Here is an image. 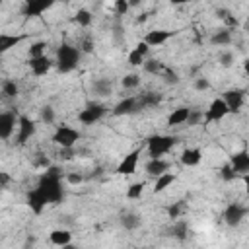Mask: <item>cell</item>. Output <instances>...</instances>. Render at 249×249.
<instances>
[{
    "label": "cell",
    "instance_id": "603a6c76",
    "mask_svg": "<svg viewBox=\"0 0 249 249\" xmlns=\"http://www.w3.org/2000/svg\"><path fill=\"white\" fill-rule=\"evenodd\" d=\"M25 39V35H12V33H0V54L8 53L16 45H19Z\"/></svg>",
    "mask_w": 249,
    "mask_h": 249
},
{
    "label": "cell",
    "instance_id": "4fadbf2b",
    "mask_svg": "<svg viewBox=\"0 0 249 249\" xmlns=\"http://www.w3.org/2000/svg\"><path fill=\"white\" fill-rule=\"evenodd\" d=\"M177 31H169V29H152L146 33L144 43L148 47H161L163 43H167L171 37H175Z\"/></svg>",
    "mask_w": 249,
    "mask_h": 249
},
{
    "label": "cell",
    "instance_id": "484cf974",
    "mask_svg": "<svg viewBox=\"0 0 249 249\" xmlns=\"http://www.w3.org/2000/svg\"><path fill=\"white\" fill-rule=\"evenodd\" d=\"M49 239H51L53 245L64 247V245L72 243V233H70L68 230H53V231L49 233Z\"/></svg>",
    "mask_w": 249,
    "mask_h": 249
},
{
    "label": "cell",
    "instance_id": "f6af8a7d",
    "mask_svg": "<svg viewBox=\"0 0 249 249\" xmlns=\"http://www.w3.org/2000/svg\"><path fill=\"white\" fill-rule=\"evenodd\" d=\"M66 179H68V183H70V185H78V183H82V181H84V177H82L80 173H68V175H66Z\"/></svg>",
    "mask_w": 249,
    "mask_h": 249
},
{
    "label": "cell",
    "instance_id": "836d02e7",
    "mask_svg": "<svg viewBox=\"0 0 249 249\" xmlns=\"http://www.w3.org/2000/svg\"><path fill=\"white\" fill-rule=\"evenodd\" d=\"M121 84H123V88H124V89H134V88H138V86H140V74L130 72V74H126V76L121 80Z\"/></svg>",
    "mask_w": 249,
    "mask_h": 249
},
{
    "label": "cell",
    "instance_id": "d6986e66",
    "mask_svg": "<svg viewBox=\"0 0 249 249\" xmlns=\"http://www.w3.org/2000/svg\"><path fill=\"white\" fill-rule=\"evenodd\" d=\"M148 51H150V47H148L144 41H140V43L128 53V64H130V66H140V64H144Z\"/></svg>",
    "mask_w": 249,
    "mask_h": 249
},
{
    "label": "cell",
    "instance_id": "8fae6325",
    "mask_svg": "<svg viewBox=\"0 0 249 249\" xmlns=\"http://www.w3.org/2000/svg\"><path fill=\"white\" fill-rule=\"evenodd\" d=\"M54 6L53 0H27L21 6V14L27 18H35V16H43L47 10H51Z\"/></svg>",
    "mask_w": 249,
    "mask_h": 249
},
{
    "label": "cell",
    "instance_id": "8d00e7d4",
    "mask_svg": "<svg viewBox=\"0 0 249 249\" xmlns=\"http://www.w3.org/2000/svg\"><path fill=\"white\" fill-rule=\"evenodd\" d=\"M185 208H187V204H185V200H177V202H173L169 208H167V214H169V218H173V220H177L183 212H185Z\"/></svg>",
    "mask_w": 249,
    "mask_h": 249
},
{
    "label": "cell",
    "instance_id": "f35d334b",
    "mask_svg": "<svg viewBox=\"0 0 249 249\" xmlns=\"http://www.w3.org/2000/svg\"><path fill=\"white\" fill-rule=\"evenodd\" d=\"M202 123V111H198V109H191V113H189V117H187V126H196V124H200Z\"/></svg>",
    "mask_w": 249,
    "mask_h": 249
},
{
    "label": "cell",
    "instance_id": "d6a6232c",
    "mask_svg": "<svg viewBox=\"0 0 249 249\" xmlns=\"http://www.w3.org/2000/svg\"><path fill=\"white\" fill-rule=\"evenodd\" d=\"M144 187H146V183H144V181L130 183V185H128V189H126V196H128V198H132V200L140 198V196H142V193H144Z\"/></svg>",
    "mask_w": 249,
    "mask_h": 249
},
{
    "label": "cell",
    "instance_id": "5bb4252c",
    "mask_svg": "<svg viewBox=\"0 0 249 249\" xmlns=\"http://www.w3.org/2000/svg\"><path fill=\"white\" fill-rule=\"evenodd\" d=\"M161 101H163V93H160V91H144V93L136 95V107H138V111L154 109Z\"/></svg>",
    "mask_w": 249,
    "mask_h": 249
},
{
    "label": "cell",
    "instance_id": "e0dca14e",
    "mask_svg": "<svg viewBox=\"0 0 249 249\" xmlns=\"http://www.w3.org/2000/svg\"><path fill=\"white\" fill-rule=\"evenodd\" d=\"M115 117H123V115H132V113H138V107H136V95H130V97H124L121 99L113 111H111Z\"/></svg>",
    "mask_w": 249,
    "mask_h": 249
},
{
    "label": "cell",
    "instance_id": "c3c4849f",
    "mask_svg": "<svg viewBox=\"0 0 249 249\" xmlns=\"http://www.w3.org/2000/svg\"><path fill=\"white\" fill-rule=\"evenodd\" d=\"M60 249H76L72 243H68V245H64V247H60Z\"/></svg>",
    "mask_w": 249,
    "mask_h": 249
},
{
    "label": "cell",
    "instance_id": "74e56055",
    "mask_svg": "<svg viewBox=\"0 0 249 249\" xmlns=\"http://www.w3.org/2000/svg\"><path fill=\"white\" fill-rule=\"evenodd\" d=\"M160 76H163V82H165V84H171V86L179 84V74H177L173 68H169V66H165Z\"/></svg>",
    "mask_w": 249,
    "mask_h": 249
},
{
    "label": "cell",
    "instance_id": "ac0fdd59",
    "mask_svg": "<svg viewBox=\"0 0 249 249\" xmlns=\"http://www.w3.org/2000/svg\"><path fill=\"white\" fill-rule=\"evenodd\" d=\"M25 202H27V206H29V210H31L33 214H43V210L47 208V200L37 193L35 187H33L31 191H27V195H25Z\"/></svg>",
    "mask_w": 249,
    "mask_h": 249
},
{
    "label": "cell",
    "instance_id": "6da1fadb",
    "mask_svg": "<svg viewBox=\"0 0 249 249\" xmlns=\"http://www.w3.org/2000/svg\"><path fill=\"white\" fill-rule=\"evenodd\" d=\"M37 193L47 200V204H58L64 198V189H62V171L54 165L47 167L35 185Z\"/></svg>",
    "mask_w": 249,
    "mask_h": 249
},
{
    "label": "cell",
    "instance_id": "ba28073f",
    "mask_svg": "<svg viewBox=\"0 0 249 249\" xmlns=\"http://www.w3.org/2000/svg\"><path fill=\"white\" fill-rule=\"evenodd\" d=\"M224 103L228 107V113H239L243 103H245V89L243 88H233L224 91Z\"/></svg>",
    "mask_w": 249,
    "mask_h": 249
},
{
    "label": "cell",
    "instance_id": "30bf717a",
    "mask_svg": "<svg viewBox=\"0 0 249 249\" xmlns=\"http://www.w3.org/2000/svg\"><path fill=\"white\" fill-rule=\"evenodd\" d=\"M140 148H134L132 152H128L121 163L117 165V173L119 175H134L136 173V167H138V160H140Z\"/></svg>",
    "mask_w": 249,
    "mask_h": 249
},
{
    "label": "cell",
    "instance_id": "7c38bea8",
    "mask_svg": "<svg viewBox=\"0 0 249 249\" xmlns=\"http://www.w3.org/2000/svg\"><path fill=\"white\" fill-rule=\"evenodd\" d=\"M18 124V117L14 111H0V140H8Z\"/></svg>",
    "mask_w": 249,
    "mask_h": 249
},
{
    "label": "cell",
    "instance_id": "681fc988",
    "mask_svg": "<svg viewBox=\"0 0 249 249\" xmlns=\"http://www.w3.org/2000/svg\"><path fill=\"white\" fill-rule=\"evenodd\" d=\"M0 6H2V0H0Z\"/></svg>",
    "mask_w": 249,
    "mask_h": 249
},
{
    "label": "cell",
    "instance_id": "f546056e",
    "mask_svg": "<svg viewBox=\"0 0 249 249\" xmlns=\"http://www.w3.org/2000/svg\"><path fill=\"white\" fill-rule=\"evenodd\" d=\"M18 93H19V86L16 80H4L2 82V95L4 97L12 99V97H18Z\"/></svg>",
    "mask_w": 249,
    "mask_h": 249
},
{
    "label": "cell",
    "instance_id": "60d3db41",
    "mask_svg": "<svg viewBox=\"0 0 249 249\" xmlns=\"http://www.w3.org/2000/svg\"><path fill=\"white\" fill-rule=\"evenodd\" d=\"M218 62H220L224 68H230V66L233 64V53H230V51H224V53H220V56H218Z\"/></svg>",
    "mask_w": 249,
    "mask_h": 249
},
{
    "label": "cell",
    "instance_id": "277c9868",
    "mask_svg": "<svg viewBox=\"0 0 249 249\" xmlns=\"http://www.w3.org/2000/svg\"><path fill=\"white\" fill-rule=\"evenodd\" d=\"M78 140H80V130H76L74 126H68V124H58L56 130L53 132V142L56 146H60V150L74 148V144Z\"/></svg>",
    "mask_w": 249,
    "mask_h": 249
},
{
    "label": "cell",
    "instance_id": "52a82bcc",
    "mask_svg": "<svg viewBox=\"0 0 249 249\" xmlns=\"http://www.w3.org/2000/svg\"><path fill=\"white\" fill-rule=\"evenodd\" d=\"M245 216H247V206H243L239 202H230L224 210V222L230 228H237L243 222Z\"/></svg>",
    "mask_w": 249,
    "mask_h": 249
},
{
    "label": "cell",
    "instance_id": "7a4b0ae2",
    "mask_svg": "<svg viewBox=\"0 0 249 249\" xmlns=\"http://www.w3.org/2000/svg\"><path fill=\"white\" fill-rule=\"evenodd\" d=\"M80 58H82V53L78 47L70 45V43H62L58 45L56 49V56H54V66L60 74H68V72H74L80 64Z\"/></svg>",
    "mask_w": 249,
    "mask_h": 249
},
{
    "label": "cell",
    "instance_id": "9c48e42d",
    "mask_svg": "<svg viewBox=\"0 0 249 249\" xmlns=\"http://www.w3.org/2000/svg\"><path fill=\"white\" fill-rule=\"evenodd\" d=\"M226 115H228V107H226L224 99L222 97H216V99L210 101V105H208L206 113L202 115V119H204V123H218Z\"/></svg>",
    "mask_w": 249,
    "mask_h": 249
},
{
    "label": "cell",
    "instance_id": "5b68a950",
    "mask_svg": "<svg viewBox=\"0 0 249 249\" xmlns=\"http://www.w3.org/2000/svg\"><path fill=\"white\" fill-rule=\"evenodd\" d=\"M107 113V107L103 103H97V101H89L86 103V107L78 113V121L82 124H95L97 121H101Z\"/></svg>",
    "mask_w": 249,
    "mask_h": 249
},
{
    "label": "cell",
    "instance_id": "7402d4cb",
    "mask_svg": "<svg viewBox=\"0 0 249 249\" xmlns=\"http://www.w3.org/2000/svg\"><path fill=\"white\" fill-rule=\"evenodd\" d=\"M146 173L150 175V177H160L161 173H167V169H169V163L165 161V160H148L146 161Z\"/></svg>",
    "mask_w": 249,
    "mask_h": 249
},
{
    "label": "cell",
    "instance_id": "b9f144b4",
    "mask_svg": "<svg viewBox=\"0 0 249 249\" xmlns=\"http://www.w3.org/2000/svg\"><path fill=\"white\" fill-rule=\"evenodd\" d=\"M78 49H80V53H91V51H93V39H91L89 35L84 37L82 43L78 45Z\"/></svg>",
    "mask_w": 249,
    "mask_h": 249
},
{
    "label": "cell",
    "instance_id": "3957f363",
    "mask_svg": "<svg viewBox=\"0 0 249 249\" xmlns=\"http://www.w3.org/2000/svg\"><path fill=\"white\" fill-rule=\"evenodd\" d=\"M177 142H179V138L171 136V134H152L146 142V150H148L150 160H161V156L171 152Z\"/></svg>",
    "mask_w": 249,
    "mask_h": 249
},
{
    "label": "cell",
    "instance_id": "ffe728a7",
    "mask_svg": "<svg viewBox=\"0 0 249 249\" xmlns=\"http://www.w3.org/2000/svg\"><path fill=\"white\" fill-rule=\"evenodd\" d=\"M179 160H181L183 165L195 167V165H198L200 160H202V150H200V148H185V150L181 152Z\"/></svg>",
    "mask_w": 249,
    "mask_h": 249
},
{
    "label": "cell",
    "instance_id": "d590c367",
    "mask_svg": "<svg viewBox=\"0 0 249 249\" xmlns=\"http://www.w3.org/2000/svg\"><path fill=\"white\" fill-rule=\"evenodd\" d=\"M39 117H41V121H43L45 124H53L54 119H56V113H54V109H53L51 105H45V107H41Z\"/></svg>",
    "mask_w": 249,
    "mask_h": 249
},
{
    "label": "cell",
    "instance_id": "ab89813d",
    "mask_svg": "<svg viewBox=\"0 0 249 249\" xmlns=\"http://www.w3.org/2000/svg\"><path fill=\"white\" fill-rule=\"evenodd\" d=\"M220 177H222L224 181H228V183H230V181H233V179L237 177V173L231 169V165H230V163H226V165H222V167H220Z\"/></svg>",
    "mask_w": 249,
    "mask_h": 249
},
{
    "label": "cell",
    "instance_id": "e575fe53",
    "mask_svg": "<svg viewBox=\"0 0 249 249\" xmlns=\"http://www.w3.org/2000/svg\"><path fill=\"white\" fill-rule=\"evenodd\" d=\"M45 49H47V43L45 41H35L27 49V54H29V58H37V56H43L45 54Z\"/></svg>",
    "mask_w": 249,
    "mask_h": 249
},
{
    "label": "cell",
    "instance_id": "f907efd6",
    "mask_svg": "<svg viewBox=\"0 0 249 249\" xmlns=\"http://www.w3.org/2000/svg\"><path fill=\"white\" fill-rule=\"evenodd\" d=\"M136 249H142V247H136Z\"/></svg>",
    "mask_w": 249,
    "mask_h": 249
},
{
    "label": "cell",
    "instance_id": "4316f807",
    "mask_svg": "<svg viewBox=\"0 0 249 249\" xmlns=\"http://www.w3.org/2000/svg\"><path fill=\"white\" fill-rule=\"evenodd\" d=\"M231 29H220V31H214L212 35H210V45H218V47H222V45H230L231 43Z\"/></svg>",
    "mask_w": 249,
    "mask_h": 249
},
{
    "label": "cell",
    "instance_id": "8992f818",
    "mask_svg": "<svg viewBox=\"0 0 249 249\" xmlns=\"http://www.w3.org/2000/svg\"><path fill=\"white\" fill-rule=\"evenodd\" d=\"M35 132H37V124H35V121L29 119L27 115H19V117H18V134H16L18 144L23 146L27 140L33 138Z\"/></svg>",
    "mask_w": 249,
    "mask_h": 249
},
{
    "label": "cell",
    "instance_id": "4dcf8cb0",
    "mask_svg": "<svg viewBox=\"0 0 249 249\" xmlns=\"http://www.w3.org/2000/svg\"><path fill=\"white\" fill-rule=\"evenodd\" d=\"M74 21H76L78 25H82V27H88V25H91L93 16H91V12H89V10L80 8V10L74 14Z\"/></svg>",
    "mask_w": 249,
    "mask_h": 249
},
{
    "label": "cell",
    "instance_id": "2e32d148",
    "mask_svg": "<svg viewBox=\"0 0 249 249\" xmlns=\"http://www.w3.org/2000/svg\"><path fill=\"white\" fill-rule=\"evenodd\" d=\"M27 64H29V68H31V72H33L35 76H45V74L54 66V62H53L47 54L37 56V58H29Z\"/></svg>",
    "mask_w": 249,
    "mask_h": 249
},
{
    "label": "cell",
    "instance_id": "7dc6e473",
    "mask_svg": "<svg viewBox=\"0 0 249 249\" xmlns=\"http://www.w3.org/2000/svg\"><path fill=\"white\" fill-rule=\"evenodd\" d=\"M60 158L70 160V158H72V148H70V150H60Z\"/></svg>",
    "mask_w": 249,
    "mask_h": 249
},
{
    "label": "cell",
    "instance_id": "9a60e30c",
    "mask_svg": "<svg viewBox=\"0 0 249 249\" xmlns=\"http://www.w3.org/2000/svg\"><path fill=\"white\" fill-rule=\"evenodd\" d=\"M230 165L237 175H245L249 171V152L247 150H239L230 158Z\"/></svg>",
    "mask_w": 249,
    "mask_h": 249
},
{
    "label": "cell",
    "instance_id": "cb8c5ba5",
    "mask_svg": "<svg viewBox=\"0 0 249 249\" xmlns=\"http://www.w3.org/2000/svg\"><path fill=\"white\" fill-rule=\"evenodd\" d=\"M119 222H121V226H123L124 230L132 231V230H138V228H140L142 218H140V214H136V212H124V214H121Z\"/></svg>",
    "mask_w": 249,
    "mask_h": 249
},
{
    "label": "cell",
    "instance_id": "f1b7e54d",
    "mask_svg": "<svg viewBox=\"0 0 249 249\" xmlns=\"http://www.w3.org/2000/svg\"><path fill=\"white\" fill-rule=\"evenodd\" d=\"M171 237H175L177 241H185L187 235H189V224L185 220H177L173 226H171Z\"/></svg>",
    "mask_w": 249,
    "mask_h": 249
},
{
    "label": "cell",
    "instance_id": "bcb514c9",
    "mask_svg": "<svg viewBox=\"0 0 249 249\" xmlns=\"http://www.w3.org/2000/svg\"><path fill=\"white\" fill-rule=\"evenodd\" d=\"M37 243V237L35 235H27L25 243H23V249H33V245Z\"/></svg>",
    "mask_w": 249,
    "mask_h": 249
},
{
    "label": "cell",
    "instance_id": "d4e9b609",
    "mask_svg": "<svg viewBox=\"0 0 249 249\" xmlns=\"http://www.w3.org/2000/svg\"><path fill=\"white\" fill-rule=\"evenodd\" d=\"M189 113H191V109H189V107H177V109H173V111L169 113V117H167V124H169V126L185 124V123H187Z\"/></svg>",
    "mask_w": 249,
    "mask_h": 249
},
{
    "label": "cell",
    "instance_id": "7bdbcfd3",
    "mask_svg": "<svg viewBox=\"0 0 249 249\" xmlns=\"http://www.w3.org/2000/svg\"><path fill=\"white\" fill-rule=\"evenodd\" d=\"M128 2L126 0H117L115 2V12H117V16H124L126 12H128Z\"/></svg>",
    "mask_w": 249,
    "mask_h": 249
},
{
    "label": "cell",
    "instance_id": "83f0119b",
    "mask_svg": "<svg viewBox=\"0 0 249 249\" xmlns=\"http://www.w3.org/2000/svg\"><path fill=\"white\" fill-rule=\"evenodd\" d=\"M175 173H161L160 177H156L154 181V193H163L167 187H171L175 183Z\"/></svg>",
    "mask_w": 249,
    "mask_h": 249
},
{
    "label": "cell",
    "instance_id": "44dd1931",
    "mask_svg": "<svg viewBox=\"0 0 249 249\" xmlns=\"http://www.w3.org/2000/svg\"><path fill=\"white\" fill-rule=\"evenodd\" d=\"M91 91H93L95 95H99V97L111 95V93H113V82H111V78H97V80H93Z\"/></svg>",
    "mask_w": 249,
    "mask_h": 249
},
{
    "label": "cell",
    "instance_id": "1f68e13d",
    "mask_svg": "<svg viewBox=\"0 0 249 249\" xmlns=\"http://www.w3.org/2000/svg\"><path fill=\"white\" fill-rule=\"evenodd\" d=\"M144 70L148 72V74H161V70L165 68V64L161 62V60H158V58H150V60H144Z\"/></svg>",
    "mask_w": 249,
    "mask_h": 249
},
{
    "label": "cell",
    "instance_id": "ee69618b",
    "mask_svg": "<svg viewBox=\"0 0 249 249\" xmlns=\"http://www.w3.org/2000/svg\"><path fill=\"white\" fill-rule=\"evenodd\" d=\"M208 88H210V82H208L206 78H196V80H195V89L204 91V89H208Z\"/></svg>",
    "mask_w": 249,
    "mask_h": 249
}]
</instances>
